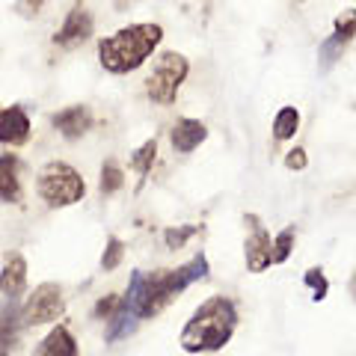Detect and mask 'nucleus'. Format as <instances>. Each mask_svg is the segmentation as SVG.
I'll return each instance as SVG.
<instances>
[{"label":"nucleus","mask_w":356,"mask_h":356,"mask_svg":"<svg viewBox=\"0 0 356 356\" xmlns=\"http://www.w3.org/2000/svg\"><path fill=\"white\" fill-rule=\"evenodd\" d=\"M235 330H238L235 300L217 294V297H208L191 315V321H187L181 330L178 344H181L184 353H214L232 341Z\"/></svg>","instance_id":"obj_1"},{"label":"nucleus","mask_w":356,"mask_h":356,"mask_svg":"<svg viewBox=\"0 0 356 356\" xmlns=\"http://www.w3.org/2000/svg\"><path fill=\"white\" fill-rule=\"evenodd\" d=\"M163 39L161 24H128L98 42V63L110 74H131L146 63Z\"/></svg>","instance_id":"obj_2"},{"label":"nucleus","mask_w":356,"mask_h":356,"mask_svg":"<svg viewBox=\"0 0 356 356\" xmlns=\"http://www.w3.org/2000/svg\"><path fill=\"white\" fill-rule=\"evenodd\" d=\"M36 193L48 208H69L86 196V181L72 163L51 161L36 175Z\"/></svg>","instance_id":"obj_3"},{"label":"nucleus","mask_w":356,"mask_h":356,"mask_svg":"<svg viewBox=\"0 0 356 356\" xmlns=\"http://www.w3.org/2000/svg\"><path fill=\"white\" fill-rule=\"evenodd\" d=\"M187 74H191V60L178 51H163L146 77V95L154 104H175L178 89L187 81Z\"/></svg>","instance_id":"obj_4"},{"label":"nucleus","mask_w":356,"mask_h":356,"mask_svg":"<svg viewBox=\"0 0 356 356\" xmlns=\"http://www.w3.org/2000/svg\"><path fill=\"white\" fill-rule=\"evenodd\" d=\"M63 312H65L63 288L57 282H42L21 303V321H24V327H42V324L60 321Z\"/></svg>","instance_id":"obj_5"},{"label":"nucleus","mask_w":356,"mask_h":356,"mask_svg":"<svg viewBox=\"0 0 356 356\" xmlns=\"http://www.w3.org/2000/svg\"><path fill=\"white\" fill-rule=\"evenodd\" d=\"M247 243H243V255H247V270L250 273H264L273 264V241L267 235L264 222L259 214H247Z\"/></svg>","instance_id":"obj_6"},{"label":"nucleus","mask_w":356,"mask_h":356,"mask_svg":"<svg viewBox=\"0 0 356 356\" xmlns=\"http://www.w3.org/2000/svg\"><path fill=\"white\" fill-rule=\"evenodd\" d=\"M353 36H356V9H348V13H341L336 18V24H332V36H327L324 42H321V48H318V69L330 72L332 65L341 60V54L350 44Z\"/></svg>","instance_id":"obj_7"},{"label":"nucleus","mask_w":356,"mask_h":356,"mask_svg":"<svg viewBox=\"0 0 356 356\" xmlns=\"http://www.w3.org/2000/svg\"><path fill=\"white\" fill-rule=\"evenodd\" d=\"M92 33H95L92 13H89L83 3H74L69 9V15H65V21L60 24V30L54 33V44L63 51H74V48H81V44H86Z\"/></svg>","instance_id":"obj_8"},{"label":"nucleus","mask_w":356,"mask_h":356,"mask_svg":"<svg viewBox=\"0 0 356 356\" xmlns=\"http://www.w3.org/2000/svg\"><path fill=\"white\" fill-rule=\"evenodd\" d=\"M30 137H33V125H30V116L24 107L13 104V107L0 110V146L21 149L30 143Z\"/></svg>","instance_id":"obj_9"},{"label":"nucleus","mask_w":356,"mask_h":356,"mask_svg":"<svg viewBox=\"0 0 356 356\" xmlns=\"http://www.w3.org/2000/svg\"><path fill=\"white\" fill-rule=\"evenodd\" d=\"M21 330H24V321H21V300L6 297L3 303H0V356H9L15 350Z\"/></svg>","instance_id":"obj_10"},{"label":"nucleus","mask_w":356,"mask_h":356,"mask_svg":"<svg viewBox=\"0 0 356 356\" xmlns=\"http://www.w3.org/2000/svg\"><path fill=\"white\" fill-rule=\"evenodd\" d=\"M92 110H89L86 104H72V107H65L60 110V113H54L51 116V125L57 128L65 140H81L83 134L92 128Z\"/></svg>","instance_id":"obj_11"},{"label":"nucleus","mask_w":356,"mask_h":356,"mask_svg":"<svg viewBox=\"0 0 356 356\" xmlns=\"http://www.w3.org/2000/svg\"><path fill=\"white\" fill-rule=\"evenodd\" d=\"M27 291V259L21 252H9L0 267V294L21 297Z\"/></svg>","instance_id":"obj_12"},{"label":"nucleus","mask_w":356,"mask_h":356,"mask_svg":"<svg viewBox=\"0 0 356 356\" xmlns=\"http://www.w3.org/2000/svg\"><path fill=\"white\" fill-rule=\"evenodd\" d=\"M208 140V128L199 119H178L170 131V143L178 154H191Z\"/></svg>","instance_id":"obj_13"},{"label":"nucleus","mask_w":356,"mask_h":356,"mask_svg":"<svg viewBox=\"0 0 356 356\" xmlns=\"http://www.w3.org/2000/svg\"><path fill=\"white\" fill-rule=\"evenodd\" d=\"M0 202H21V161L18 154H0Z\"/></svg>","instance_id":"obj_14"},{"label":"nucleus","mask_w":356,"mask_h":356,"mask_svg":"<svg viewBox=\"0 0 356 356\" xmlns=\"http://www.w3.org/2000/svg\"><path fill=\"white\" fill-rule=\"evenodd\" d=\"M33 356H81V350H77V341L72 336V330L65 324H57L36 344Z\"/></svg>","instance_id":"obj_15"},{"label":"nucleus","mask_w":356,"mask_h":356,"mask_svg":"<svg viewBox=\"0 0 356 356\" xmlns=\"http://www.w3.org/2000/svg\"><path fill=\"white\" fill-rule=\"evenodd\" d=\"M140 327V318H137V312H134L125 300H119V306L116 312L107 318V332H104V339L107 344H113V341H122V339H128L134 336Z\"/></svg>","instance_id":"obj_16"},{"label":"nucleus","mask_w":356,"mask_h":356,"mask_svg":"<svg viewBox=\"0 0 356 356\" xmlns=\"http://www.w3.org/2000/svg\"><path fill=\"white\" fill-rule=\"evenodd\" d=\"M300 128V110L297 107H280V113L273 116V140H291Z\"/></svg>","instance_id":"obj_17"},{"label":"nucleus","mask_w":356,"mask_h":356,"mask_svg":"<svg viewBox=\"0 0 356 356\" xmlns=\"http://www.w3.org/2000/svg\"><path fill=\"white\" fill-rule=\"evenodd\" d=\"M154 158H158V140H146L137 152H131V170L137 175H149Z\"/></svg>","instance_id":"obj_18"},{"label":"nucleus","mask_w":356,"mask_h":356,"mask_svg":"<svg viewBox=\"0 0 356 356\" xmlns=\"http://www.w3.org/2000/svg\"><path fill=\"white\" fill-rule=\"evenodd\" d=\"M122 184H125V172L119 170L116 161H104L102 166V181H98V191L104 196H113L116 191H122Z\"/></svg>","instance_id":"obj_19"},{"label":"nucleus","mask_w":356,"mask_h":356,"mask_svg":"<svg viewBox=\"0 0 356 356\" xmlns=\"http://www.w3.org/2000/svg\"><path fill=\"white\" fill-rule=\"evenodd\" d=\"M303 282L312 288V300H315V303H324L327 294H330V280L324 276V270H321V267H309L303 273Z\"/></svg>","instance_id":"obj_20"},{"label":"nucleus","mask_w":356,"mask_h":356,"mask_svg":"<svg viewBox=\"0 0 356 356\" xmlns=\"http://www.w3.org/2000/svg\"><path fill=\"white\" fill-rule=\"evenodd\" d=\"M294 226H285L280 235L273 238V264H285L294 252Z\"/></svg>","instance_id":"obj_21"},{"label":"nucleus","mask_w":356,"mask_h":356,"mask_svg":"<svg viewBox=\"0 0 356 356\" xmlns=\"http://www.w3.org/2000/svg\"><path fill=\"white\" fill-rule=\"evenodd\" d=\"M122 259H125V243L119 238H110L104 252H102V270H116L122 264Z\"/></svg>","instance_id":"obj_22"},{"label":"nucleus","mask_w":356,"mask_h":356,"mask_svg":"<svg viewBox=\"0 0 356 356\" xmlns=\"http://www.w3.org/2000/svg\"><path fill=\"white\" fill-rule=\"evenodd\" d=\"M199 232V226H178V229H166L163 232V243L170 250H181L187 241H191L193 235Z\"/></svg>","instance_id":"obj_23"},{"label":"nucleus","mask_w":356,"mask_h":356,"mask_svg":"<svg viewBox=\"0 0 356 356\" xmlns=\"http://www.w3.org/2000/svg\"><path fill=\"white\" fill-rule=\"evenodd\" d=\"M285 166H288L291 172L306 170V166H309V154H306V149H303V146H297V149L288 152V154H285Z\"/></svg>","instance_id":"obj_24"},{"label":"nucleus","mask_w":356,"mask_h":356,"mask_svg":"<svg viewBox=\"0 0 356 356\" xmlns=\"http://www.w3.org/2000/svg\"><path fill=\"white\" fill-rule=\"evenodd\" d=\"M116 306H119V297H116V294H107V297H102V300L95 303L92 315H95V318H110V315L116 312Z\"/></svg>","instance_id":"obj_25"},{"label":"nucleus","mask_w":356,"mask_h":356,"mask_svg":"<svg viewBox=\"0 0 356 356\" xmlns=\"http://www.w3.org/2000/svg\"><path fill=\"white\" fill-rule=\"evenodd\" d=\"M44 3H48V0H18L15 9H18V13L24 15V18H33V15H39V13H42V6H44Z\"/></svg>","instance_id":"obj_26"},{"label":"nucleus","mask_w":356,"mask_h":356,"mask_svg":"<svg viewBox=\"0 0 356 356\" xmlns=\"http://www.w3.org/2000/svg\"><path fill=\"white\" fill-rule=\"evenodd\" d=\"M353 297H356V280H353Z\"/></svg>","instance_id":"obj_27"},{"label":"nucleus","mask_w":356,"mask_h":356,"mask_svg":"<svg viewBox=\"0 0 356 356\" xmlns=\"http://www.w3.org/2000/svg\"><path fill=\"white\" fill-rule=\"evenodd\" d=\"M297 3H303V0H297Z\"/></svg>","instance_id":"obj_28"}]
</instances>
